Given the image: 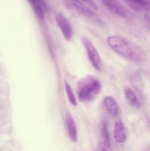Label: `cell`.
<instances>
[{
  "label": "cell",
  "instance_id": "17",
  "mask_svg": "<svg viewBox=\"0 0 150 151\" xmlns=\"http://www.w3.org/2000/svg\"><path fill=\"white\" fill-rule=\"evenodd\" d=\"M81 1H83L86 3L87 4H88L91 7H92V9H94L95 10L98 9L97 6V4L95 3V2L92 0H81Z\"/></svg>",
  "mask_w": 150,
  "mask_h": 151
},
{
  "label": "cell",
  "instance_id": "10",
  "mask_svg": "<svg viewBox=\"0 0 150 151\" xmlns=\"http://www.w3.org/2000/svg\"><path fill=\"white\" fill-rule=\"evenodd\" d=\"M114 136L117 142L122 143L126 141L127 131L125 125L122 122L118 121L115 123Z\"/></svg>",
  "mask_w": 150,
  "mask_h": 151
},
{
  "label": "cell",
  "instance_id": "13",
  "mask_svg": "<svg viewBox=\"0 0 150 151\" xmlns=\"http://www.w3.org/2000/svg\"><path fill=\"white\" fill-rule=\"evenodd\" d=\"M65 88H66V92H67L68 98L70 102L73 106H76L77 104L75 97L72 91L71 87L67 81H65Z\"/></svg>",
  "mask_w": 150,
  "mask_h": 151
},
{
  "label": "cell",
  "instance_id": "5",
  "mask_svg": "<svg viewBox=\"0 0 150 151\" xmlns=\"http://www.w3.org/2000/svg\"><path fill=\"white\" fill-rule=\"evenodd\" d=\"M104 5L115 15L126 18L131 17V13L119 0H102Z\"/></svg>",
  "mask_w": 150,
  "mask_h": 151
},
{
  "label": "cell",
  "instance_id": "2",
  "mask_svg": "<svg viewBox=\"0 0 150 151\" xmlns=\"http://www.w3.org/2000/svg\"><path fill=\"white\" fill-rule=\"evenodd\" d=\"M107 42L111 49L120 55L134 61L140 60L137 50L120 36H109L107 38Z\"/></svg>",
  "mask_w": 150,
  "mask_h": 151
},
{
  "label": "cell",
  "instance_id": "8",
  "mask_svg": "<svg viewBox=\"0 0 150 151\" xmlns=\"http://www.w3.org/2000/svg\"><path fill=\"white\" fill-rule=\"evenodd\" d=\"M65 122L70 138L72 142H76L77 140V128L75 120L71 114L68 113L66 114Z\"/></svg>",
  "mask_w": 150,
  "mask_h": 151
},
{
  "label": "cell",
  "instance_id": "19",
  "mask_svg": "<svg viewBox=\"0 0 150 151\" xmlns=\"http://www.w3.org/2000/svg\"><path fill=\"white\" fill-rule=\"evenodd\" d=\"M148 12H150V6L149 9V10H148Z\"/></svg>",
  "mask_w": 150,
  "mask_h": 151
},
{
  "label": "cell",
  "instance_id": "1",
  "mask_svg": "<svg viewBox=\"0 0 150 151\" xmlns=\"http://www.w3.org/2000/svg\"><path fill=\"white\" fill-rule=\"evenodd\" d=\"M101 88V83L99 80L93 76H87L78 84V98L82 102L92 101L99 94Z\"/></svg>",
  "mask_w": 150,
  "mask_h": 151
},
{
  "label": "cell",
  "instance_id": "3",
  "mask_svg": "<svg viewBox=\"0 0 150 151\" xmlns=\"http://www.w3.org/2000/svg\"><path fill=\"white\" fill-rule=\"evenodd\" d=\"M82 40L91 63L96 70H100L101 67V60L97 50L92 42L86 37H82Z\"/></svg>",
  "mask_w": 150,
  "mask_h": 151
},
{
  "label": "cell",
  "instance_id": "7",
  "mask_svg": "<svg viewBox=\"0 0 150 151\" xmlns=\"http://www.w3.org/2000/svg\"><path fill=\"white\" fill-rule=\"evenodd\" d=\"M131 9L136 12L149 10L150 0H122Z\"/></svg>",
  "mask_w": 150,
  "mask_h": 151
},
{
  "label": "cell",
  "instance_id": "9",
  "mask_svg": "<svg viewBox=\"0 0 150 151\" xmlns=\"http://www.w3.org/2000/svg\"><path fill=\"white\" fill-rule=\"evenodd\" d=\"M35 13L41 20L44 18V13L48 10V7L44 0H28Z\"/></svg>",
  "mask_w": 150,
  "mask_h": 151
},
{
  "label": "cell",
  "instance_id": "16",
  "mask_svg": "<svg viewBox=\"0 0 150 151\" xmlns=\"http://www.w3.org/2000/svg\"><path fill=\"white\" fill-rule=\"evenodd\" d=\"M144 20L145 26L150 31V12H148L145 13Z\"/></svg>",
  "mask_w": 150,
  "mask_h": 151
},
{
  "label": "cell",
  "instance_id": "15",
  "mask_svg": "<svg viewBox=\"0 0 150 151\" xmlns=\"http://www.w3.org/2000/svg\"><path fill=\"white\" fill-rule=\"evenodd\" d=\"M103 134L105 140L110 142V136H109V132H108V127H107V123L105 122L103 125Z\"/></svg>",
  "mask_w": 150,
  "mask_h": 151
},
{
  "label": "cell",
  "instance_id": "14",
  "mask_svg": "<svg viewBox=\"0 0 150 151\" xmlns=\"http://www.w3.org/2000/svg\"><path fill=\"white\" fill-rule=\"evenodd\" d=\"M97 151H113L110 142L104 140L99 145Z\"/></svg>",
  "mask_w": 150,
  "mask_h": 151
},
{
  "label": "cell",
  "instance_id": "4",
  "mask_svg": "<svg viewBox=\"0 0 150 151\" xmlns=\"http://www.w3.org/2000/svg\"><path fill=\"white\" fill-rule=\"evenodd\" d=\"M72 4L78 13L85 17L88 19L98 24L102 25L104 24L103 21L94 13L88 6L79 0H72Z\"/></svg>",
  "mask_w": 150,
  "mask_h": 151
},
{
  "label": "cell",
  "instance_id": "18",
  "mask_svg": "<svg viewBox=\"0 0 150 151\" xmlns=\"http://www.w3.org/2000/svg\"><path fill=\"white\" fill-rule=\"evenodd\" d=\"M146 124H147V128L150 133V118L148 116H146Z\"/></svg>",
  "mask_w": 150,
  "mask_h": 151
},
{
  "label": "cell",
  "instance_id": "12",
  "mask_svg": "<svg viewBox=\"0 0 150 151\" xmlns=\"http://www.w3.org/2000/svg\"><path fill=\"white\" fill-rule=\"evenodd\" d=\"M124 93L127 100L132 106L136 109H139L141 107L139 99L133 90L127 88L125 90Z\"/></svg>",
  "mask_w": 150,
  "mask_h": 151
},
{
  "label": "cell",
  "instance_id": "11",
  "mask_svg": "<svg viewBox=\"0 0 150 151\" xmlns=\"http://www.w3.org/2000/svg\"><path fill=\"white\" fill-rule=\"evenodd\" d=\"M104 105L108 112L113 116L119 113V106L115 99L111 96H107L104 101Z\"/></svg>",
  "mask_w": 150,
  "mask_h": 151
},
{
  "label": "cell",
  "instance_id": "6",
  "mask_svg": "<svg viewBox=\"0 0 150 151\" xmlns=\"http://www.w3.org/2000/svg\"><path fill=\"white\" fill-rule=\"evenodd\" d=\"M55 19L65 39L67 41H70L73 35V31L70 23L61 13L56 15Z\"/></svg>",
  "mask_w": 150,
  "mask_h": 151
}]
</instances>
